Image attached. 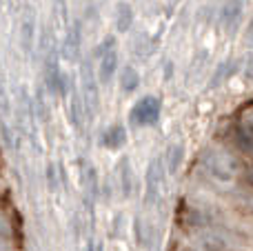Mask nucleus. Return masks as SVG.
<instances>
[{
    "label": "nucleus",
    "mask_w": 253,
    "mask_h": 251,
    "mask_svg": "<svg viewBox=\"0 0 253 251\" xmlns=\"http://www.w3.org/2000/svg\"><path fill=\"white\" fill-rule=\"evenodd\" d=\"M200 165L213 180L224 182V185L233 182L240 173V163L236 160V156H231L224 149H218V147H207L200 154Z\"/></svg>",
    "instance_id": "1"
},
{
    "label": "nucleus",
    "mask_w": 253,
    "mask_h": 251,
    "mask_svg": "<svg viewBox=\"0 0 253 251\" xmlns=\"http://www.w3.org/2000/svg\"><path fill=\"white\" fill-rule=\"evenodd\" d=\"M80 96H83L84 102V114L87 118H93V114L98 111L100 107V89H98V74L93 69L91 60H84L83 62V69H80Z\"/></svg>",
    "instance_id": "2"
},
{
    "label": "nucleus",
    "mask_w": 253,
    "mask_h": 251,
    "mask_svg": "<svg viewBox=\"0 0 253 251\" xmlns=\"http://www.w3.org/2000/svg\"><path fill=\"white\" fill-rule=\"evenodd\" d=\"M162 114V102L156 96H142L129 109V123L133 127H153Z\"/></svg>",
    "instance_id": "3"
},
{
    "label": "nucleus",
    "mask_w": 253,
    "mask_h": 251,
    "mask_svg": "<svg viewBox=\"0 0 253 251\" xmlns=\"http://www.w3.org/2000/svg\"><path fill=\"white\" fill-rule=\"evenodd\" d=\"M165 178H167V169L165 163H162V156H156L147 165V173H144V198H142L144 207H153L158 203Z\"/></svg>",
    "instance_id": "4"
},
{
    "label": "nucleus",
    "mask_w": 253,
    "mask_h": 251,
    "mask_svg": "<svg viewBox=\"0 0 253 251\" xmlns=\"http://www.w3.org/2000/svg\"><path fill=\"white\" fill-rule=\"evenodd\" d=\"M44 84L58 98H67V93H69V78L60 69L56 58H47V62H44Z\"/></svg>",
    "instance_id": "5"
},
{
    "label": "nucleus",
    "mask_w": 253,
    "mask_h": 251,
    "mask_svg": "<svg viewBox=\"0 0 253 251\" xmlns=\"http://www.w3.org/2000/svg\"><path fill=\"white\" fill-rule=\"evenodd\" d=\"M78 167H80V182H83V189H84V198L98 203V198H100V176H98L96 165L87 163V160H80Z\"/></svg>",
    "instance_id": "6"
},
{
    "label": "nucleus",
    "mask_w": 253,
    "mask_h": 251,
    "mask_svg": "<svg viewBox=\"0 0 253 251\" xmlns=\"http://www.w3.org/2000/svg\"><path fill=\"white\" fill-rule=\"evenodd\" d=\"M80 49H83V27L76 20L71 29L67 31L65 42H62V56L69 62H80Z\"/></svg>",
    "instance_id": "7"
},
{
    "label": "nucleus",
    "mask_w": 253,
    "mask_h": 251,
    "mask_svg": "<svg viewBox=\"0 0 253 251\" xmlns=\"http://www.w3.org/2000/svg\"><path fill=\"white\" fill-rule=\"evenodd\" d=\"M242 4H245V0H224L222 9H220V25L224 31H229V34L236 31L242 16Z\"/></svg>",
    "instance_id": "8"
},
{
    "label": "nucleus",
    "mask_w": 253,
    "mask_h": 251,
    "mask_svg": "<svg viewBox=\"0 0 253 251\" xmlns=\"http://www.w3.org/2000/svg\"><path fill=\"white\" fill-rule=\"evenodd\" d=\"M116 71H118V51L111 49V51L102 53L98 58V67H96V74H98V83L100 84H109L111 80L116 78Z\"/></svg>",
    "instance_id": "9"
},
{
    "label": "nucleus",
    "mask_w": 253,
    "mask_h": 251,
    "mask_svg": "<svg viewBox=\"0 0 253 251\" xmlns=\"http://www.w3.org/2000/svg\"><path fill=\"white\" fill-rule=\"evenodd\" d=\"M100 145L105 147V149H109V151L123 149V147L126 145V129H125V125H120V123L109 125V127L102 131V136H100Z\"/></svg>",
    "instance_id": "10"
},
{
    "label": "nucleus",
    "mask_w": 253,
    "mask_h": 251,
    "mask_svg": "<svg viewBox=\"0 0 253 251\" xmlns=\"http://www.w3.org/2000/svg\"><path fill=\"white\" fill-rule=\"evenodd\" d=\"M116 173H118V182H120V191H123V198H131L133 194V167H131L129 158H120L118 167H116Z\"/></svg>",
    "instance_id": "11"
},
{
    "label": "nucleus",
    "mask_w": 253,
    "mask_h": 251,
    "mask_svg": "<svg viewBox=\"0 0 253 251\" xmlns=\"http://www.w3.org/2000/svg\"><path fill=\"white\" fill-rule=\"evenodd\" d=\"M182 160H184V147L182 145H169L165 151V156H162V163H165V169L169 176H175V173L180 171V167H182Z\"/></svg>",
    "instance_id": "12"
},
{
    "label": "nucleus",
    "mask_w": 253,
    "mask_h": 251,
    "mask_svg": "<svg viewBox=\"0 0 253 251\" xmlns=\"http://www.w3.org/2000/svg\"><path fill=\"white\" fill-rule=\"evenodd\" d=\"M236 71H238V60H236V58H227V60H222L218 67H215L213 76H211L209 87L211 89L220 87V84L227 83L229 78H233V76H236Z\"/></svg>",
    "instance_id": "13"
},
{
    "label": "nucleus",
    "mask_w": 253,
    "mask_h": 251,
    "mask_svg": "<svg viewBox=\"0 0 253 251\" xmlns=\"http://www.w3.org/2000/svg\"><path fill=\"white\" fill-rule=\"evenodd\" d=\"M84 118V102L80 96V89H71V102H69V120L76 129H80Z\"/></svg>",
    "instance_id": "14"
},
{
    "label": "nucleus",
    "mask_w": 253,
    "mask_h": 251,
    "mask_svg": "<svg viewBox=\"0 0 253 251\" xmlns=\"http://www.w3.org/2000/svg\"><path fill=\"white\" fill-rule=\"evenodd\" d=\"M118 83H120V89H123L125 93H133L135 89L140 87V74H138V69H133L131 65L125 67V69L120 71Z\"/></svg>",
    "instance_id": "15"
},
{
    "label": "nucleus",
    "mask_w": 253,
    "mask_h": 251,
    "mask_svg": "<svg viewBox=\"0 0 253 251\" xmlns=\"http://www.w3.org/2000/svg\"><path fill=\"white\" fill-rule=\"evenodd\" d=\"M131 25H133V9L129 7V2H120L116 7V29L125 34L131 29Z\"/></svg>",
    "instance_id": "16"
},
{
    "label": "nucleus",
    "mask_w": 253,
    "mask_h": 251,
    "mask_svg": "<svg viewBox=\"0 0 253 251\" xmlns=\"http://www.w3.org/2000/svg\"><path fill=\"white\" fill-rule=\"evenodd\" d=\"M231 198H233V205H236L240 211L249 213L253 218V189H236L231 194Z\"/></svg>",
    "instance_id": "17"
},
{
    "label": "nucleus",
    "mask_w": 253,
    "mask_h": 251,
    "mask_svg": "<svg viewBox=\"0 0 253 251\" xmlns=\"http://www.w3.org/2000/svg\"><path fill=\"white\" fill-rule=\"evenodd\" d=\"M34 22L31 20H22V27H20V42H22V49L25 51H31L34 47Z\"/></svg>",
    "instance_id": "18"
},
{
    "label": "nucleus",
    "mask_w": 253,
    "mask_h": 251,
    "mask_svg": "<svg viewBox=\"0 0 253 251\" xmlns=\"http://www.w3.org/2000/svg\"><path fill=\"white\" fill-rule=\"evenodd\" d=\"M133 231H135V245L138 247H147L149 240H147V227H144V220L142 218H135L133 220Z\"/></svg>",
    "instance_id": "19"
},
{
    "label": "nucleus",
    "mask_w": 253,
    "mask_h": 251,
    "mask_svg": "<svg viewBox=\"0 0 253 251\" xmlns=\"http://www.w3.org/2000/svg\"><path fill=\"white\" fill-rule=\"evenodd\" d=\"M44 176H47V189L51 191V194H56V191H58V182H60V176L56 173V167H53V165H49Z\"/></svg>",
    "instance_id": "20"
},
{
    "label": "nucleus",
    "mask_w": 253,
    "mask_h": 251,
    "mask_svg": "<svg viewBox=\"0 0 253 251\" xmlns=\"http://www.w3.org/2000/svg\"><path fill=\"white\" fill-rule=\"evenodd\" d=\"M111 49H116V38H114V36H107V38L102 40V44H100V47H96V51H93V56H96V58H100L102 53L111 51Z\"/></svg>",
    "instance_id": "21"
},
{
    "label": "nucleus",
    "mask_w": 253,
    "mask_h": 251,
    "mask_svg": "<svg viewBox=\"0 0 253 251\" xmlns=\"http://www.w3.org/2000/svg\"><path fill=\"white\" fill-rule=\"evenodd\" d=\"M125 213L123 211H118L114 216V222H111V227H114V236L116 238H123V231H125Z\"/></svg>",
    "instance_id": "22"
},
{
    "label": "nucleus",
    "mask_w": 253,
    "mask_h": 251,
    "mask_svg": "<svg viewBox=\"0 0 253 251\" xmlns=\"http://www.w3.org/2000/svg\"><path fill=\"white\" fill-rule=\"evenodd\" d=\"M11 234V222H9V218L4 216L2 211H0V236H9Z\"/></svg>",
    "instance_id": "23"
},
{
    "label": "nucleus",
    "mask_w": 253,
    "mask_h": 251,
    "mask_svg": "<svg viewBox=\"0 0 253 251\" xmlns=\"http://www.w3.org/2000/svg\"><path fill=\"white\" fill-rule=\"evenodd\" d=\"M0 251H13V245H11L9 236H0Z\"/></svg>",
    "instance_id": "24"
},
{
    "label": "nucleus",
    "mask_w": 253,
    "mask_h": 251,
    "mask_svg": "<svg viewBox=\"0 0 253 251\" xmlns=\"http://www.w3.org/2000/svg\"><path fill=\"white\" fill-rule=\"evenodd\" d=\"M245 78L249 80V83H253V56L247 60V65H245Z\"/></svg>",
    "instance_id": "25"
},
{
    "label": "nucleus",
    "mask_w": 253,
    "mask_h": 251,
    "mask_svg": "<svg viewBox=\"0 0 253 251\" xmlns=\"http://www.w3.org/2000/svg\"><path fill=\"white\" fill-rule=\"evenodd\" d=\"M245 182L249 189H253V167H247L245 169Z\"/></svg>",
    "instance_id": "26"
},
{
    "label": "nucleus",
    "mask_w": 253,
    "mask_h": 251,
    "mask_svg": "<svg viewBox=\"0 0 253 251\" xmlns=\"http://www.w3.org/2000/svg\"><path fill=\"white\" fill-rule=\"evenodd\" d=\"M247 42H249L251 47H253V22L249 25V29H247Z\"/></svg>",
    "instance_id": "27"
},
{
    "label": "nucleus",
    "mask_w": 253,
    "mask_h": 251,
    "mask_svg": "<svg viewBox=\"0 0 253 251\" xmlns=\"http://www.w3.org/2000/svg\"><path fill=\"white\" fill-rule=\"evenodd\" d=\"M178 251H200V249H198L196 245H191V247H187V245H184V247H180Z\"/></svg>",
    "instance_id": "28"
},
{
    "label": "nucleus",
    "mask_w": 253,
    "mask_h": 251,
    "mask_svg": "<svg viewBox=\"0 0 253 251\" xmlns=\"http://www.w3.org/2000/svg\"><path fill=\"white\" fill-rule=\"evenodd\" d=\"M56 2H58V4H62V7H65V0H56Z\"/></svg>",
    "instance_id": "29"
}]
</instances>
